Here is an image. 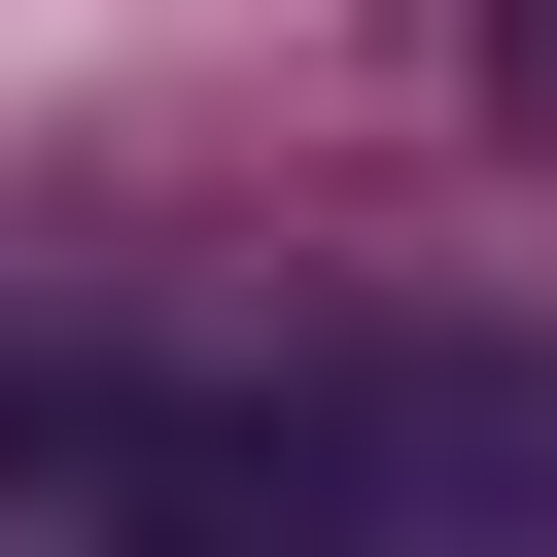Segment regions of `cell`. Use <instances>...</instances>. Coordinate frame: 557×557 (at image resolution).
Listing matches in <instances>:
<instances>
[{"mask_svg": "<svg viewBox=\"0 0 557 557\" xmlns=\"http://www.w3.org/2000/svg\"><path fill=\"white\" fill-rule=\"evenodd\" d=\"M0 487L104 557H557V348L278 313V348H35Z\"/></svg>", "mask_w": 557, "mask_h": 557, "instance_id": "cell-1", "label": "cell"}, {"mask_svg": "<svg viewBox=\"0 0 557 557\" xmlns=\"http://www.w3.org/2000/svg\"><path fill=\"white\" fill-rule=\"evenodd\" d=\"M487 104H522V139H557V0H487Z\"/></svg>", "mask_w": 557, "mask_h": 557, "instance_id": "cell-2", "label": "cell"}]
</instances>
